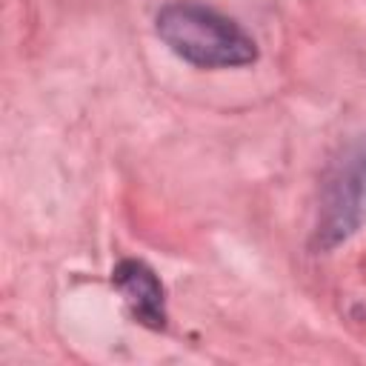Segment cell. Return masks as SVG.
<instances>
[{"mask_svg": "<svg viewBox=\"0 0 366 366\" xmlns=\"http://www.w3.org/2000/svg\"><path fill=\"white\" fill-rule=\"evenodd\" d=\"M157 37L186 63L200 69L249 66L257 57L254 40L226 14L194 0H172L154 17Z\"/></svg>", "mask_w": 366, "mask_h": 366, "instance_id": "1", "label": "cell"}, {"mask_svg": "<svg viewBox=\"0 0 366 366\" xmlns=\"http://www.w3.org/2000/svg\"><path fill=\"white\" fill-rule=\"evenodd\" d=\"M366 217V143L343 166L340 177L332 183L323 217L317 223V246L332 249L346 240Z\"/></svg>", "mask_w": 366, "mask_h": 366, "instance_id": "2", "label": "cell"}, {"mask_svg": "<svg viewBox=\"0 0 366 366\" xmlns=\"http://www.w3.org/2000/svg\"><path fill=\"white\" fill-rule=\"evenodd\" d=\"M112 286L123 297L129 315L149 326L163 329L166 326V292L160 277L143 263V260H120L112 269Z\"/></svg>", "mask_w": 366, "mask_h": 366, "instance_id": "3", "label": "cell"}]
</instances>
